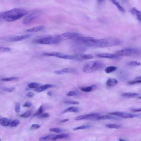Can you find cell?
Returning <instances> with one entry per match:
<instances>
[{
	"label": "cell",
	"instance_id": "cell-27",
	"mask_svg": "<svg viewBox=\"0 0 141 141\" xmlns=\"http://www.w3.org/2000/svg\"><path fill=\"white\" fill-rule=\"evenodd\" d=\"M55 135H50L47 136H44L40 137L39 139L40 141H44L50 140H52L53 137L55 136Z\"/></svg>",
	"mask_w": 141,
	"mask_h": 141
},
{
	"label": "cell",
	"instance_id": "cell-2",
	"mask_svg": "<svg viewBox=\"0 0 141 141\" xmlns=\"http://www.w3.org/2000/svg\"><path fill=\"white\" fill-rule=\"evenodd\" d=\"M27 11L23 9L15 8L4 12V20L8 22H12L21 18L27 14Z\"/></svg>",
	"mask_w": 141,
	"mask_h": 141
},
{
	"label": "cell",
	"instance_id": "cell-18",
	"mask_svg": "<svg viewBox=\"0 0 141 141\" xmlns=\"http://www.w3.org/2000/svg\"><path fill=\"white\" fill-rule=\"evenodd\" d=\"M63 73H77L78 72L76 69L71 68H66L61 70Z\"/></svg>",
	"mask_w": 141,
	"mask_h": 141
},
{
	"label": "cell",
	"instance_id": "cell-4",
	"mask_svg": "<svg viewBox=\"0 0 141 141\" xmlns=\"http://www.w3.org/2000/svg\"><path fill=\"white\" fill-rule=\"evenodd\" d=\"M61 40L58 35L55 36H49L44 38L35 40L34 43L43 45H51L59 43Z\"/></svg>",
	"mask_w": 141,
	"mask_h": 141
},
{
	"label": "cell",
	"instance_id": "cell-10",
	"mask_svg": "<svg viewBox=\"0 0 141 141\" xmlns=\"http://www.w3.org/2000/svg\"><path fill=\"white\" fill-rule=\"evenodd\" d=\"M96 56L100 58L112 59H118L120 57L115 54H113L107 53H103L98 54H97Z\"/></svg>",
	"mask_w": 141,
	"mask_h": 141
},
{
	"label": "cell",
	"instance_id": "cell-7",
	"mask_svg": "<svg viewBox=\"0 0 141 141\" xmlns=\"http://www.w3.org/2000/svg\"><path fill=\"white\" fill-rule=\"evenodd\" d=\"M40 16L39 13H33L30 14L25 18L23 21V23L26 25L30 24L34 20Z\"/></svg>",
	"mask_w": 141,
	"mask_h": 141
},
{
	"label": "cell",
	"instance_id": "cell-22",
	"mask_svg": "<svg viewBox=\"0 0 141 141\" xmlns=\"http://www.w3.org/2000/svg\"><path fill=\"white\" fill-rule=\"evenodd\" d=\"M63 54L61 53L57 52H46L44 53L43 55H44L52 57L55 56L57 57V56L61 55Z\"/></svg>",
	"mask_w": 141,
	"mask_h": 141
},
{
	"label": "cell",
	"instance_id": "cell-45",
	"mask_svg": "<svg viewBox=\"0 0 141 141\" xmlns=\"http://www.w3.org/2000/svg\"><path fill=\"white\" fill-rule=\"evenodd\" d=\"M32 106V103L31 102L27 101L25 102L23 106L24 107L29 108V107H31Z\"/></svg>",
	"mask_w": 141,
	"mask_h": 141
},
{
	"label": "cell",
	"instance_id": "cell-55",
	"mask_svg": "<svg viewBox=\"0 0 141 141\" xmlns=\"http://www.w3.org/2000/svg\"><path fill=\"white\" fill-rule=\"evenodd\" d=\"M98 0L99 1H102L103 0Z\"/></svg>",
	"mask_w": 141,
	"mask_h": 141
},
{
	"label": "cell",
	"instance_id": "cell-36",
	"mask_svg": "<svg viewBox=\"0 0 141 141\" xmlns=\"http://www.w3.org/2000/svg\"><path fill=\"white\" fill-rule=\"evenodd\" d=\"M128 65L130 66H140L141 65V63L137 61H131L128 62Z\"/></svg>",
	"mask_w": 141,
	"mask_h": 141
},
{
	"label": "cell",
	"instance_id": "cell-25",
	"mask_svg": "<svg viewBox=\"0 0 141 141\" xmlns=\"http://www.w3.org/2000/svg\"><path fill=\"white\" fill-rule=\"evenodd\" d=\"M69 135L67 134H63L57 135H55L52 139L53 140H55L57 139H62L68 138L69 137Z\"/></svg>",
	"mask_w": 141,
	"mask_h": 141
},
{
	"label": "cell",
	"instance_id": "cell-47",
	"mask_svg": "<svg viewBox=\"0 0 141 141\" xmlns=\"http://www.w3.org/2000/svg\"><path fill=\"white\" fill-rule=\"evenodd\" d=\"M34 95L35 94L34 93L31 92H30L27 93L26 96L28 97L32 98L34 96Z\"/></svg>",
	"mask_w": 141,
	"mask_h": 141
},
{
	"label": "cell",
	"instance_id": "cell-21",
	"mask_svg": "<svg viewBox=\"0 0 141 141\" xmlns=\"http://www.w3.org/2000/svg\"><path fill=\"white\" fill-rule=\"evenodd\" d=\"M118 83V81L116 79L110 78L107 81L106 84L109 86H112L116 85Z\"/></svg>",
	"mask_w": 141,
	"mask_h": 141
},
{
	"label": "cell",
	"instance_id": "cell-56",
	"mask_svg": "<svg viewBox=\"0 0 141 141\" xmlns=\"http://www.w3.org/2000/svg\"><path fill=\"white\" fill-rule=\"evenodd\" d=\"M1 139H0V141H1Z\"/></svg>",
	"mask_w": 141,
	"mask_h": 141
},
{
	"label": "cell",
	"instance_id": "cell-6",
	"mask_svg": "<svg viewBox=\"0 0 141 141\" xmlns=\"http://www.w3.org/2000/svg\"><path fill=\"white\" fill-rule=\"evenodd\" d=\"M61 41L62 40L76 39L81 37L79 33L76 32H68L58 35Z\"/></svg>",
	"mask_w": 141,
	"mask_h": 141
},
{
	"label": "cell",
	"instance_id": "cell-9",
	"mask_svg": "<svg viewBox=\"0 0 141 141\" xmlns=\"http://www.w3.org/2000/svg\"><path fill=\"white\" fill-rule=\"evenodd\" d=\"M100 116V114L99 113H94L86 115L79 116L75 119V120L76 121H80L83 120L91 119L94 118H97Z\"/></svg>",
	"mask_w": 141,
	"mask_h": 141
},
{
	"label": "cell",
	"instance_id": "cell-3",
	"mask_svg": "<svg viewBox=\"0 0 141 141\" xmlns=\"http://www.w3.org/2000/svg\"><path fill=\"white\" fill-rule=\"evenodd\" d=\"M104 66V64L101 61H90L84 64L83 71L86 73H92L103 68Z\"/></svg>",
	"mask_w": 141,
	"mask_h": 141
},
{
	"label": "cell",
	"instance_id": "cell-14",
	"mask_svg": "<svg viewBox=\"0 0 141 141\" xmlns=\"http://www.w3.org/2000/svg\"><path fill=\"white\" fill-rule=\"evenodd\" d=\"M96 119L98 120H120V119L118 117L108 115L100 116L97 117Z\"/></svg>",
	"mask_w": 141,
	"mask_h": 141
},
{
	"label": "cell",
	"instance_id": "cell-41",
	"mask_svg": "<svg viewBox=\"0 0 141 141\" xmlns=\"http://www.w3.org/2000/svg\"><path fill=\"white\" fill-rule=\"evenodd\" d=\"M15 89V88L14 87H11L10 88H5L3 89V90L7 91L8 92H12Z\"/></svg>",
	"mask_w": 141,
	"mask_h": 141
},
{
	"label": "cell",
	"instance_id": "cell-48",
	"mask_svg": "<svg viewBox=\"0 0 141 141\" xmlns=\"http://www.w3.org/2000/svg\"><path fill=\"white\" fill-rule=\"evenodd\" d=\"M3 12L0 13V24L4 19L3 17Z\"/></svg>",
	"mask_w": 141,
	"mask_h": 141
},
{
	"label": "cell",
	"instance_id": "cell-1",
	"mask_svg": "<svg viewBox=\"0 0 141 141\" xmlns=\"http://www.w3.org/2000/svg\"><path fill=\"white\" fill-rule=\"evenodd\" d=\"M122 42L120 40L113 38H107L98 39L95 38L91 47L104 48L121 45Z\"/></svg>",
	"mask_w": 141,
	"mask_h": 141
},
{
	"label": "cell",
	"instance_id": "cell-32",
	"mask_svg": "<svg viewBox=\"0 0 141 141\" xmlns=\"http://www.w3.org/2000/svg\"><path fill=\"white\" fill-rule=\"evenodd\" d=\"M93 87L94 86H93L90 87H82L81 88V90L84 92H89L92 91Z\"/></svg>",
	"mask_w": 141,
	"mask_h": 141
},
{
	"label": "cell",
	"instance_id": "cell-24",
	"mask_svg": "<svg viewBox=\"0 0 141 141\" xmlns=\"http://www.w3.org/2000/svg\"><path fill=\"white\" fill-rule=\"evenodd\" d=\"M113 4L115 5L116 7L120 11L124 13L125 12V10L124 8H123L119 4L118 2L116 1L115 0H110Z\"/></svg>",
	"mask_w": 141,
	"mask_h": 141
},
{
	"label": "cell",
	"instance_id": "cell-35",
	"mask_svg": "<svg viewBox=\"0 0 141 141\" xmlns=\"http://www.w3.org/2000/svg\"><path fill=\"white\" fill-rule=\"evenodd\" d=\"M31 114V111L30 110H28L26 111L24 113L21 115L20 116L21 117L26 118L29 117L30 116Z\"/></svg>",
	"mask_w": 141,
	"mask_h": 141
},
{
	"label": "cell",
	"instance_id": "cell-20",
	"mask_svg": "<svg viewBox=\"0 0 141 141\" xmlns=\"http://www.w3.org/2000/svg\"><path fill=\"white\" fill-rule=\"evenodd\" d=\"M10 120L8 118H3L0 120V123L3 126H8L10 125Z\"/></svg>",
	"mask_w": 141,
	"mask_h": 141
},
{
	"label": "cell",
	"instance_id": "cell-37",
	"mask_svg": "<svg viewBox=\"0 0 141 141\" xmlns=\"http://www.w3.org/2000/svg\"><path fill=\"white\" fill-rule=\"evenodd\" d=\"M40 85L36 83H31L28 85V87L29 88H32V89H34V88H36L39 87Z\"/></svg>",
	"mask_w": 141,
	"mask_h": 141
},
{
	"label": "cell",
	"instance_id": "cell-53",
	"mask_svg": "<svg viewBox=\"0 0 141 141\" xmlns=\"http://www.w3.org/2000/svg\"><path fill=\"white\" fill-rule=\"evenodd\" d=\"M141 76H139L136 77L135 79H137V80H139L140 79L141 80Z\"/></svg>",
	"mask_w": 141,
	"mask_h": 141
},
{
	"label": "cell",
	"instance_id": "cell-17",
	"mask_svg": "<svg viewBox=\"0 0 141 141\" xmlns=\"http://www.w3.org/2000/svg\"><path fill=\"white\" fill-rule=\"evenodd\" d=\"M140 96L139 93H123L121 96L125 98H132Z\"/></svg>",
	"mask_w": 141,
	"mask_h": 141
},
{
	"label": "cell",
	"instance_id": "cell-12",
	"mask_svg": "<svg viewBox=\"0 0 141 141\" xmlns=\"http://www.w3.org/2000/svg\"><path fill=\"white\" fill-rule=\"evenodd\" d=\"M31 36V35L29 34L16 36L10 39V41L11 42L20 41L27 39L30 37Z\"/></svg>",
	"mask_w": 141,
	"mask_h": 141
},
{
	"label": "cell",
	"instance_id": "cell-38",
	"mask_svg": "<svg viewBox=\"0 0 141 141\" xmlns=\"http://www.w3.org/2000/svg\"><path fill=\"white\" fill-rule=\"evenodd\" d=\"M11 50V49L8 47H0V52H10Z\"/></svg>",
	"mask_w": 141,
	"mask_h": 141
},
{
	"label": "cell",
	"instance_id": "cell-33",
	"mask_svg": "<svg viewBox=\"0 0 141 141\" xmlns=\"http://www.w3.org/2000/svg\"><path fill=\"white\" fill-rule=\"evenodd\" d=\"M49 130L50 131L54 132L57 133H62L64 131V130L59 128H51L49 129Z\"/></svg>",
	"mask_w": 141,
	"mask_h": 141
},
{
	"label": "cell",
	"instance_id": "cell-16",
	"mask_svg": "<svg viewBox=\"0 0 141 141\" xmlns=\"http://www.w3.org/2000/svg\"><path fill=\"white\" fill-rule=\"evenodd\" d=\"M130 12L134 15H135L138 20L141 21V12L135 7H134L130 10Z\"/></svg>",
	"mask_w": 141,
	"mask_h": 141
},
{
	"label": "cell",
	"instance_id": "cell-5",
	"mask_svg": "<svg viewBox=\"0 0 141 141\" xmlns=\"http://www.w3.org/2000/svg\"><path fill=\"white\" fill-rule=\"evenodd\" d=\"M140 52L138 49L134 48H126L116 51L115 54L120 57L121 56H131L138 55Z\"/></svg>",
	"mask_w": 141,
	"mask_h": 141
},
{
	"label": "cell",
	"instance_id": "cell-54",
	"mask_svg": "<svg viewBox=\"0 0 141 141\" xmlns=\"http://www.w3.org/2000/svg\"><path fill=\"white\" fill-rule=\"evenodd\" d=\"M119 141H126V140H125V139H123V138H120L119 140Z\"/></svg>",
	"mask_w": 141,
	"mask_h": 141
},
{
	"label": "cell",
	"instance_id": "cell-46",
	"mask_svg": "<svg viewBox=\"0 0 141 141\" xmlns=\"http://www.w3.org/2000/svg\"><path fill=\"white\" fill-rule=\"evenodd\" d=\"M40 118H46L48 117H49V114L47 113H45L42 114L39 116Z\"/></svg>",
	"mask_w": 141,
	"mask_h": 141
},
{
	"label": "cell",
	"instance_id": "cell-44",
	"mask_svg": "<svg viewBox=\"0 0 141 141\" xmlns=\"http://www.w3.org/2000/svg\"><path fill=\"white\" fill-rule=\"evenodd\" d=\"M40 125L37 124H33L32 125L30 128L31 129L36 130L40 127Z\"/></svg>",
	"mask_w": 141,
	"mask_h": 141
},
{
	"label": "cell",
	"instance_id": "cell-51",
	"mask_svg": "<svg viewBox=\"0 0 141 141\" xmlns=\"http://www.w3.org/2000/svg\"><path fill=\"white\" fill-rule=\"evenodd\" d=\"M69 119H64V120H61L60 121V122L61 123H64L66 122H67V121H69Z\"/></svg>",
	"mask_w": 141,
	"mask_h": 141
},
{
	"label": "cell",
	"instance_id": "cell-19",
	"mask_svg": "<svg viewBox=\"0 0 141 141\" xmlns=\"http://www.w3.org/2000/svg\"><path fill=\"white\" fill-rule=\"evenodd\" d=\"M57 57L64 59L76 60V57L75 55H66L63 54L61 55L57 56Z\"/></svg>",
	"mask_w": 141,
	"mask_h": 141
},
{
	"label": "cell",
	"instance_id": "cell-52",
	"mask_svg": "<svg viewBox=\"0 0 141 141\" xmlns=\"http://www.w3.org/2000/svg\"><path fill=\"white\" fill-rule=\"evenodd\" d=\"M47 94L49 96H52L53 93L51 91H49L47 92Z\"/></svg>",
	"mask_w": 141,
	"mask_h": 141
},
{
	"label": "cell",
	"instance_id": "cell-49",
	"mask_svg": "<svg viewBox=\"0 0 141 141\" xmlns=\"http://www.w3.org/2000/svg\"><path fill=\"white\" fill-rule=\"evenodd\" d=\"M54 73H55L57 74L61 75L63 74V73L61 70H56L54 71Z\"/></svg>",
	"mask_w": 141,
	"mask_h": 141
},
{
	"label": "cell",
	"instance_id": "cell-11",
	"mask_svg": "<svg viewBox=\"0 0 141 141\" xmlns=\"http://www.w3.org/2000/svg\"><path fill=\"white\" fill-rule=\"evenodd\" d=\"M77 60L82 61L90 59L94 57L91 54H78L76 55Z\"/></svg>",
	"mask_w": 141,
	"mask_h": 141
},
{
	"label": "cell",
	"instance_id": "cell-23",
	"mask_svg": "<svg viewBox=\"0 0 141 141\" xmlns=\"http://www.w3.org/2000/svg\"><path fill=\"white\" fill-rule=\"evenodd\" d=\"M79 110L78 108L76 107L72 106L69 107L66 110H65L63 112V113H65L68 112H73L75 113H77L79 112Z\"/></svg>",
	"mask_w": 141,
	"mask_h": 141
},
{
	"label": "cell",
	"instance_id": "cell-34",
	"mask_svg": "<svg viewBox=\"0 0 141 141\" xmlns=\"http://www.w3.org/2000/svg\"><path fill=\"white\" fill-rule=\"evenodd\" d=\"M20 123V121L18 119L14 120L10 122V126L11 127H15L18 126Z\"/></svg>",
	"mask_w": 141,
	"mask_h": 141
},
{
	"label": "cell",
	"instance_id": "cell-13",
	"mask_svg": "<svg viewBox=\"0 0 141 141\" xmlns=\"http://www.w3.org/2000/svg\"><path fill=\"white\" fill-rule=\"evenodd\" d=\"M56 87L55 85L47 84H45L40 87L36 88L35 91L36 92H42L45 90L48 89L49 88H53Z\"/></svg>",
	"mask_w": 141,
	"mask_h": 141
},
{
	"label": "cell",
	"instance_id": "cell-28",
	"mask_svg": "<svg viewBox=\"0 0 141 141\" xmlns=\"http://www.w3.org/2000/svg\"><path fill=\"white\" fill-rule=\"evenodd\" d=\"M43 111L44 110L43 106L42 105L40 106L36 112L33 114V116H39L43 113Z\"/></svg>",
	"mask_w": 141,
	"mask_h": 141
},
{
	"label": "cell",
	"instance_id": "cell-8",
	"mask_svg": "<svg viewBox=\"0 0 141 141\" xmlns=\"http://www.w3.org/2000/svg\"><path fill=\"white\" fill-rule=\"evenodd\" d=\"M109 114L110 115L117 116L124 119L132 118L135 117H139V115H138L132 114L121 112H112Z\"/></svg>",
	"mask_w": 141,
	"mask_h": 141
},
{
	"label": "cell",
	"instance_id": "cell-50",
	"mask_svg": "<svg viewBox=\"0 0 141 141\" xmlns=\"http://www.w3.org/2000/svg\"><path fill=\"white\" fill-rule=\"evenodd\" d=\"M131 111H132L135 112H140L141 110V109H133Z\"/></svg>",
	"mask_w": 141,
	"mask_h": 141
},
{
	"label": "cell",
	"instance_id": "cell-26",
	"mask_svg": "<svg viewBox=\"0 0 141 141\" xmlns=\"http://www.w3.org/2000/svg\"><path fill=\"white\" fill-rule=\"evenodd\" d=\"M117 68V67L115 66H109L105 68V71L106 73H110L115 71Z\"/></svg>",
	"mask_w": 141,
	"mask_h": 141
},
{
	"label": "cell",
	"instance_id": "cell-15",
	"mask_svg": "<svg viewBox=\"0 0 141 141\" xmlns=\"http://www.w3.org/2000/svg\"><path fill=\"white\" fill-rule=\"evenodd\" d=\"M45 28V27L43 26H38L28 29L26 31L27 32H36L43 30Z\"/></svg>",
	"mask_w": 141,
	"mask_h": 141
},
{
	"label": "cell",
	"instance_id": "cell-40",
	"mask_svg": "<svg viewBox=\"0 0 141 141\" xmlns=\"http://www.w3.org/2000/svg\"><path fill=\"white\" fill-rule=\"evenodd\" d=\"M67 96H78V94L75 91H70L67 95Z\"/></svg>",
	"mask_w": 141,
	"mask_h": 141
},
{
	"label": "cell",
	"instance_id": "cell-42",
	"mask_svg": "<svg viewBox=\"0 0 141 141\" xmlns=\"http://www.w3.org/2000/svg\"><path fill=\"white\" fill-rule=\"evenodd\" d=\"M15 111L16 112L18 113L20 111V104L17 103L16 104L15 107Z\"/></svg>",
	"mask_w": 141,
	"mask_h": 141
},
{
	"label": "cell",
	"instance_id": "cell-29",
	"mask_svg": "<svg viewBox=\"0 0 141 141\" xmlns=\"http://www.w3.org/2000/svg\"><path fill=\"white\" fill-rule=\"evenodd\" d=\"M107 127L110 128L119 129L121 127V125L117 124H109L106 125Z\"/></svg>",
	"mask_w": 141,
	"mask_h": 141
},
{
	"label": "cell",
	"instance_id": "cell-31",
	"mask_svg": "<svg viewBox=\"0 0 141 141\" xmlns=\"http://www.w3.org/2000/svg\"><path fill=\"white\" fill-rule=\"evenodd\" d=\"M92 126L90 125H84V126H81L78 127L74 128L73 130L75 131V130H79L87 129L89 128L92 127Z\"/></svg>",
	"mask_w": 141,
	"mask_h": 141
},
{
	"label": "cell",
	"instance_id": "cell-30",
	"mask_svg": "<svg viewBox=\"0 0 141 141\" xmlns=\"http://www.w3.org/2000/svg\"><path fill=\"white\" fill-rule=\"evenodd\" d=\"M19 79L18 77H13L3 78L1 79V80L5 82L10 81L17 80Z\"/></svg>",
	"mask_w": 141,
	"mask_h": 141
},
{
	"label": "cell",
	"instance_id": "cell-39",
	"mask_svg": "<svg viewBox=\"0 0 141 141\" xmlns=\"http://www.w3.org/2000/svg\"><path fill=\"white\" fill-rule=\"evenodd\" d=\"M64 103L67 104H73L75 105H78L79 104V102L74 101H64Z\"/></svg>",
	"mask_w": 141,
	"mask_h": 141
},
{
	"label": "cell",
	"instance_id": "cell-43",
	"mask_svg": "<svg viewBox=\"0 0 141 141\" xmlns=\"http://www.w3.org/2000/svg\"><path fill=\"white\" fill-rule=\"evenodd\" d=\"M141 81L140 80H137L136 81H131L129 82L128 83V84L130 85H133L141 83Z\"/></svg>",
	"mask_w": 141,
	"mask_h": 141
}]
</instances>
